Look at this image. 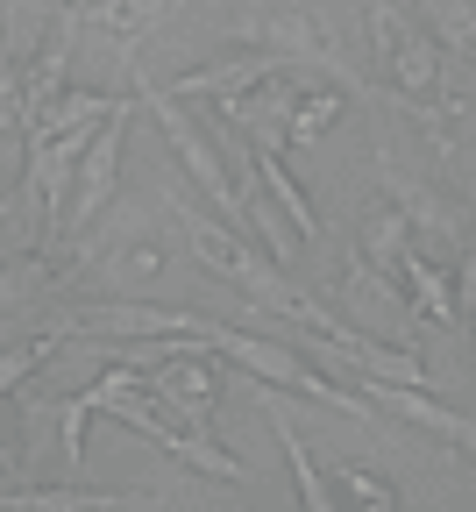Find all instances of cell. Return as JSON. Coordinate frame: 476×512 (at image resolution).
Instances as JSON below:
<instances>
[{
    "instance_id": "1",
    "label": "cell",
    "mask_w": 476,
    "mask_h": 512,
    "mask_svg": "<svg viewBox=\"0 0 476 512\" xmlns=\"http://www.w3.org/2000/svg\"><path fill=\"white\" fill-rule=\"evenodd\" d=\"M185 242H192V256L207 264L214 278H228L256 313H278V320H299V306H306V292L270 264V256L249 242V235H228V221H214V214H199V207H185Z\"/></svg>"
},
{
    "instance_id": "2",
    "label": "cell",
    "mask_w": 476,
    "mask_h": 512,
    "mask_svg": "<svg viewBox=\"0 0 476 512\" xmlns=\"http://www.w3.org/2000/svg\"><path fill=\"white\" fill-rule=\"evenodd\" d=\"M214 320L185 313V306H157V299H93V306H64L50 320L57 342H207Z\"/></svg>"
},
{
    "instance_id": "3",
    "label": "cell",
    "mask_w": 476,
    "mask_h": 512,
    "mask_svg": "<svg viewBox=\"0 0 476 512\" xmlns=\"http://www.w3.org/2000/svg\"><path fill=\"white\" fill-rule=\"evenodd\" d=\"M207 349H214V356H228L235 370H249L263 392H306V399H320V406H342V413L370 420V406H363L356 392H342V384H327V377L313 370V356H306V349H285V342H270V335L228 328V320H214V328H207Z\"/></svg>"
},
{
    "instance_id": "4",
    "label": "cell",
    "mask_w": 476,
    "mask_h": 512,
    "mask_svg": "<svg viewBox=\"0 0 476 512\" xmlns=\"http://www.w3.org/2000/svg\"><path fill=\"white\" fill-rule=\"evenodd\" d=\"M135 100L150 107V121L164 128V143H171V157L185 164V178H192V192L199 200H207L228 228H242V200H235V178H228V157H221V143L207 136V128H199L164 86H150V79H135Z\"/></svg>"
},
{
    "instance_id": "5",
    "label": "cell",
    "mask_w": 476,
    "mask_h": 512,
    "mask_svg": "<svg viewBox=\"0 0 476 512\" xmlns=\"http://www.w3.org/2000/svg\"><path fill=\"white\" fill-rule=\"evenodd\" d=\"M128 121H135V107H121L114 121H100L93 143L79 150V164H72V207H64V235H86V228L114 207V192H121V150H128Z\"/></svg>"
},
{
    "instance_id": "6",
    "label": "cell",
    "mask_w": 476,
    "mask_h": 512,
    "mask_svg": "<svg viewBox=\"0 0 476 512\" xmlns=\"http://www.w3.org/2000/svg\"><path fill=\"white\" fill-rule=\"evenodd\" d=\"M370 36H377V64H384L405 93H434V79H441V43H434L420 22L398 29V8H391V0H377V8H370Z\"/></svg>"
},
{
    "instance_id": "7",
    "label": "cell",
    "mask_w": 476,
    "mask_h": 512,
    "mask_svg": "<svg viewBox=\"0 0 476 512\" xmlns=\"http://www.w3.org/2000/svg\"><path fill=\"white\" fill-rule=\"evenodd\" d=\"M157 491H86V484H43V491H0V512H157Z\"/></svg>"
},
{
    "instance_id": "8",
    "label": "cell",
    "mask_w": 476,
    "mask_h": 512,
    "mask_svg": "<svg viewBox=\"0 0 476 512\" xmlns=\"http://www.w3.org/2000/svg\"><path fill=\"white\" fill-rule=\"evenodd\" d=\"M121 107H128V100H114V93H57L36 121H22V136H50V143H64V150H86L93 128L114 121Z\"/></svg>"
},
{
    "instance_id": "9",
    "label": "cell",
    "mask_w": 476,
    "mask_h": 512,
    "mask_svg": "<svg viewBox=\"0 0 476 512\" xmlns=\"http://www.w3.org/2000/svg\"><path fill=\"white\" fill-rule=\"evenodd\" d=\"M363 392L384 399L398 420H413V427H427V434H441V441H455V448H469V456H476V420H462L455 406L427 399V384H370V377H363Z\"/></svg>"
},
{
    "instance_id": "10",
    "label": "cell",
    "mask_w": 476,
    "mask_h": 512,
    "mask_svg": "<svg viewBox=\"0 0 476 512\" xmlns=\"http://www.w3.org/2000/svg\"><path fill=\"white\" fill-rule=\"evenodd\" d=\"M121 370L128 363H114V370H100L86 392H72L57 406V463H64V477L79 470V456H86V427H93V413H107V399H114V384H121Z\"/></svg>"
},
{
    "instance_id": "11",
    "label": "cell",
    "mask_w": 476,
    "mask_h": 512,
    "mask_svg": "<svg viewBox=\"0 0 476 512\" xmlns=\"http://www.w3.org/2000/svg\"><path fill=\"white\" fill-rule=\"evenodd\" d=\"M270 434H278V448H285V463H292V484H299V512H349L342 498H334V484L320 477V463H313V448H306V434L292 427V413L270 399Z\"/></svg>"
},
{
    "instance_id": "12",
    "label": "cell",
    "mask_w": 476,
    "mask_h": 512,
    "mask_svg": "<svg viewBox=\"0 0 476 512\" xmlns=\"http://www.w3.org/2000/svg\"><path fill=\"white\" fill-rule=\"evenodd\" d=\"M270 72H285L278 50H249V57H228V64H207V72H185L178 93H207V100H235L249 86H263Z\"/></svg>"
},
{
    "instance_id": "13",
    "label": "cell",
    "mask_w": 476,
    "mask_h": 512,
    "mask_svg": "<svg viewBox=\"0 0 476 512\" xmlns=\"http://www.w3.org/2000/svg\"><path fill=\"white\" fill-rule=\"evenodd\" d=\"M398 285L413 292L420 313H434V320H462V306H455V278H448V264H434L427 249H413V256L398 264Z\"/></svg>"
},
{
    "instance_id": "14",
    "label": "cell",
    "mask_w": 476,
    "mask_h": 512,
    "mask_svg": "<svg viewBox=\"0 0 476 512\" xmlns=\"http://www.w3.org/2000/svg\"><path fill=\"white\" fill-rule=\"evenodd\" d=\"M256 178H263V192H270V200H278V214L299 228V242H313V235H320V214H313V200L299 192L292 164H285V157H256Z\"/></svg>"
},
{
    "instance_id": "15",
    "label": "cell",
    "mask_w": 476,
    "mask_h": 512,
    "mask_svg": "<svg viewBox=\"0 0 476 512\" xmlns=\"http://www.w3.org/2000/svg\"><path fill=\"white\" fill-rule=\"evenodd\" d=\"M327 484H334V498H342L349 512H405V505H398V484L377 477V470H363V463H342Z\"/></svg>"
},
{
    "instance_id": "16",
    "label": "cell",
    "mask_w": 476,
    "mask_h": 512,
    "mask_svg": "<svg viewBox=\"0 0 476 512\" xmlns=\"http://www.w3.org/2000/svg\"><path fill=\"white\" fill-rule=\"evenodd\" d=\"M50 356H57V335H29V342H15V349H0V399H8L22 377H36Z\"/></svg>"
},
{
    "instance_id": "17",
    "label": "cell",
    "mask_w": 476,
    "mask_h": 512,
    "mask_svg": "<svg viewBox=\"0 0 476 512\" xmlns=\"http://www.w3.org/2000/svg\"><path fill=\"white\" fill-rule=\"evenodd\" d=\"M334 107H342V93H334V86H313V93L299 100V114H292V136H320V128L334 121Z\"/></svg>"
},
{
    "instance_id": "18",
    "label": "cell",
    "mask_w": 476,
    "mask_h": 512,
    "mask_svg": "<svg viewBox=\"0 0 476 512\" xmlns=\"http://www.w3.org/2000/svg\"><path fill=\"white\" fill-rule=\"evenodd\" d=\"M455 306L469 313V328H476V242H469V256H462V278H455Z\"/></svg>"
}]
</instances>
